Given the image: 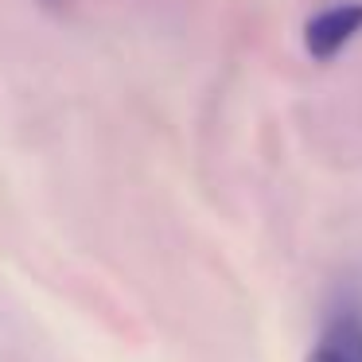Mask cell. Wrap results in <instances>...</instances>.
I'll list each match as a JSON object with an SVG mask.
<instances>
[{"label": "cell", "instance_id": "1", "mask_svg": "<svg viewBox=\"0 0 362 362\" xmlns=\"http://www.w3.org/2000/svg\"><path fill=\"white\" fill-rule=\"evenodd\" d=\"M362 35V0H335L312 12L300 32L312 63H335L346 47Z\"/></svg>", "mask_w": 362, "mask_h": 362}, {"label": "cell", "instance_id": "2", "mask_svg": "<svg viewBox=\"0 0 362 362\" xmlns=\"http://www.w3.org/2000/svg\"><path fill=\"white\" fill-rule=\"evenodd\" d=\"M308 362H362V296H335Z\"/></svg>", "mask_w": 362, "mask_h": 362}, {"label": "cell", "instance_id": "3", "mask_svg": "<svg viewBox=\"0 0 362 362\" xmlns=\"http://www.w3.org/2000/svg\"><path fill=\"white\" fill-rule=\"evenodd\" d=\"M40 4H47V8H63V0H40Z\"/></svg>", "mask_w": 362, "mask_h": 362}]
</instances>
